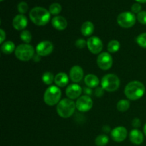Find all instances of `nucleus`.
<instances>
[{
  "label": "nucleus",
  "mask_w": 146,
  "mask_h": 146,
  "mask_svg": "<svg viewBox=\"0 0 146 146\" xmlns=\"http://www.w3.org/2000/svg\"><path fill=\"white\" fill-rule=\"evenodd\" d=\"M145 88L143 84L138 81H133L128 83L125 87L124 94L125 96L131 101H136L143 96Z\"/></svg>",
  "instance_id": "f257e3e1"
},
{
  "label": "nucleus",
  "mask_w": 146,
  "mask_h": 146,
  "mask_svg": "<svg viewBox=\"0 0 146 146\" xmlns=\"http://www.w3.org/2000/svg\"><path fill=\"white\" fill-rule=\"evenodd\" d=\"M29 18L34 24L44 26L48 23L51 19L49 11L41 7H36L31 9L29 12Z\"/></svg>",
  "instance_id": "f03ea898"
},
{
  "label": "nucleus",
  "mask_w": 146,
  "mask_h": 146,
  "mask_svg": "<svg viewBox=\"0 0 146 146\" xmlns=\"http://www.w3.org/2000/svg\"><path fill=\"white\" fill-rule=\"evenodd\" d=\"M76 108V103L69 98H64L57 104L56 111L60 117L68 118L74 113Z\"/></svg>",
  "instance_id": "7ed1b4c3"
},
{
  "label": "nucleus",
  "mask_w": 146,
  "mask_h": 146,
  "mask_svg": "<svg viewBox=\"0 0 146 146\" xmlns=\"http://www.w3.org/2000/svg\"><path fill=\"white\" fill-rule=\"evenodd\" d=\"M61 97V91L57 86H51L46 90L44 95V101L50 106L58 104Z\"/></svg>",
  "instance_id": "20e7f679"
},
{
  "label": "nucleus",
  "mask_w": 146,
  "mask_h": 146,
  "mask_svg": "<svg viewBox=\"0 0 146 146\" xmlns=\"http://www.w3.org/2000/svg\"><path fill=\"white\" fill-rule=\"evenodd\" d=\"M101 87L105 91L108 92H113L117 91L120 87L121 81L116 75L113 74H106L102 78L101 81Z\"/></svg>",
  "instance_id": "39448f33"
},
{
  "label": "nucleus",
  "mask_w": 146,
  "mask_h": 146,
  "mask_svg": "<svg viewBox=\"0 0 146 146\" xmlns=\"http://www.w3.org/2000/svg\"><path fill=\"white\" fill-rule=\"evenodd\" d=\"M14 54L15 56L20 61H28L34 57V48L29 44H20L16 48Z\"/></svg>",
  "instance_id": "423d86ee"
},
{
  "label": "nucleus",
  "mask_w": 146,
  "mask_h": 146,
  "mask_svg": "<svg viewBox=\"0 0 146 146\" xmlns=\"http://www.w3.org/2000/svg\"><path fill=\"white\" fill-rule=\"evenodd\" d=\"M136 17L135 14L130 11L122 12L118 16L117 22L118 25L122 28L128 29L131 28L135 25L136 22Z\"/></svg>",
  "instance_id": "0eeeda50"
},
{
  "label": "nucleus",
  "mask_w": 146,
  "mask_h": 146,
  "mask_svg": "<svg viewBox=\"0 0 146 146\" xmlns=\"http://www.w3.org/2000/svg\"><path fill=\"white\" fill-rule=\"evenodd\" d=\"M96 63L98 66L101 70L107 71L112 67L113 61L112 56L109 53L103 52L101 53L97 57Z\"/></svg>",
  "instance_id": "6e6552de"
},
{
  "label": "nucleus",
  "mask_w": 146,
  "mask_h": 146,
  "mask_svg": "<svg viewBox=\"0 0 146 146\" xmlns=\"http://www.w3.org/2000/svg\"><path fill=\"white\" fill-rule=\"evenodd\" d=\"M76 107L80 112H88L93 107V101L88 95L81 96L76 102Z\"/></svg>",
  "instance_id": "1a4fd4ad"
},
{
  "label": "nucleus",
  "mask_w": 146,
  "mask_h": 146,
  "mask_svg": "<svg viewBox=\"0 0 146 146\" xmlns=\"http://www.w3.org/2000/svg\"><path fill=\"white\" fill-rule=\"evenodd\" d=\"M87 47L91 53L98 54L101 52L104 45L100 38L97 36H91L87 40Z\"/></svg>",
  "instance_id": "9d476101"
},
{
  "label": "nucleus",
  "mask_w": 146,
  "mask_h": 146,
  "mask_svg": "<svg viewBox=\"0 0 146 146\" xmlns=\"http://www.w3.org/2000/svg\"><path fill=\"white\" fill-rule=\"evenodd\" d=\"M54 50V45L51 41H44L38 43L36 46V51L40 56H47L52 53Z\"/></svg>",
  "instance_id": "9b49d317"
},
{
  "label": "nucleus",
  "mask_w": 146,
  "mask_h": 146,
  "mask_svg": "<svg viewBox=\"0 0 146 146\" xmlns=\"http://www.w3.org/2000/svg\"><path fill=\"white\" fill-rule=\"evenodd\" d=\"M128 135V131L125 127L118 126L114 128L111 131V137L114 141L121 143L125 141Z\"/></svg>",
  "instance_id": "f8f14e48"
},
{
  "label": "nucleus",
  "mask_w": 146,
  "mask_h": 146,
  "mask_svg": "<svg viewBox=\"0 0 146 146\" xmlns=\"http://www.w3.org/2000/svg\"><path fill=\"white\" fill-rule=\"evenodd\" d=\"M82 94V88L77 84H73L68 86L66 90V94L71 100L78 98Z\"/></svg>",
  "instance_id": "ddd939ff"
},
{
  "label": "nucleus",
  "mask_w": 146,
  "mask_h": 146,
  "mask_svg": "<svg viewBox=\"0 0 146 146\" xmlns=\"http://www.w3.org/2000/svg\"><path fill=\"white\" fill-rule=\"evenodd\" d=\"M27 24H28V20L24 14H18L13 19V27L16 30H18V31L24 29L27 27Z\"/></svg>",
  "instance_id": "4468645a"
},
{
  "label": "nucleus",
  "mask_w": 146,
  "mask_h": 146,
  "mask_svg": "<svg viewBox=\"0 0 146 146\" xmlns=\"http://www.w3.org/2000/svg\"><path fill=\"white\" fill-rule=\"evenodd\" d=\"M70 78L74 83H78L84 78V71L79 66H74L70 70Z\"/></svg>",
  "instance_id": "2eb2a0df"
},
{
  "label": "nucleus",
  "mask_w": 146,
  "mask_h": 146,
  "mask_svg": "<svg viewBox=\"0 0 146 146\" xmlns=\"http://www.w3.org/2000/svg\"><path fill=\"white\" fill-rule=\"evenodd\" d=\"M51 24H52L53 27L56 29L59 30V31L64 30L67 27V25H68V22H67L66 19L62 16L54 17L51 20Z\"/></svg>",
  "instance_id": "dca6fc26"
},
{
  "label": "nucleus",
  "mask_w": 146,
  "mask_h": 146,
  "mask_svg": "<svg viewBox=\"0 0 146 146\" xmlns=\"http://www.w3.org/2000/svg\"><path fill=\"white\" fill-rule=\"evenodd\" d=\"M129 138L131 143L135 145H141L144 141L143 134L138 129L132 130L129 133Z\"/></svg>",
  "instance_id": "f3484780"
},
{
  "label": "nucleus",
  "mask_w": 146,
  "mask_h": 146,
  "mask_svg": "<svg viewBox=\"0 0 146 146\" xmlns=\"http://www.w3.org/2000/svg\"><path fill=\"white\" fill-rule=\"evenodd\" d=\"M54 82L58 87H65L68 84V76L66 73L61 72L56 75Z\"/></svg>",
  "instance_id": "a211bd4d"
},
{
  "label": "nucleus",
  "mask_w": 146,
  "mask_h": 146,
  "mask_svg": "<svg viewBox=\"0 0 146 146\" xmlns=\"http://www.w3.org/2000/svg\"><path fill=\"white\" fill-rule=\"evenodd\" d=\"M84 82L88 88H91L98 87L100 83L98 77L94 74H88L86 76V77L84 78Z\"/></svg>",
  "instance_id": "6ab92c4d"
},
{
  "label": "nucleus",
  "mask_w": 146,
  "mask_h": 146,
  "mask_svg": "<svg viewBox=\"0 0 146 146\" xmlns=\"http://www.w3.org/2000/svg\"><path fill=\"white\" fill-rule=\"evenodd\" d=\"M81 34L84 36H89L94 33V25L91 21H86L83 23L81 28Z\"/></svg>",
  "instance_id": "aec40b11"
},
{
  "label": "nucleus",
  "mask_w": 146,
  "mask_h": 146,
  "mask_svg": "<svg viewBox=\"0 0 146 146\" xmlns=\"http://www.w3.org/2000/svg\"><path fill=\"white\" fill-rule=\"evenodd\" d=\"M15 45L14 42L11 41H7L3 43L1 46V51L4 54H11L13 51H15Z\"/></svg>",
  "instance_id": "412c9836"
},
{
  "label": "nucleus",
  "mask_w": 146,
  "mask_h": 146,
  "mask_svg": "<svg viewBox=\"0 0 146 146\" xmlns=\"http://www.w3.org/2000/svg\"><path fill=\"white\" fill-rule=\"evenodd\" d=\"M130 106H131V104H130V101H128V100H120L118 104H117V109L120 112H125V111L129 109Z\"/></svg>",
  "instance_id": "4be33fe9"
},
{
  "label": "nucleus",
  "mask_w": 146,
  "mask_h": 146,
  "mask_svg": "<svg viewBox=\"0 0 146 146\" xmlns=\"http://www.w3.org/2000/svg\"><path fill=\"white\" fill-rule=\"evenodd\" d=\"M121 48V44L117 40H112L108 44L107 49L110 53H116Z\"/></svg>",
  "instance_id": "5701e85b"
},
{
  "label": "nucleus",
  "mask_w": 146,
  "mask_h": 146,
  "mask_svg": "<svg viewBox=\"0 0 146 146\" xmlns=\"http://www.w3.org/2000/svg\"><path fill=\"white\" fill-rule=\"evenodd\" d=\"M109 138L105 134H101L97 136L95 139V144L97 146H105L108 144Z\"/></svg>",
  "instance_id": "b1692460"
},
{
  "label": "nucleus",
  "mask_w": 146,
  "mask_h": 146,
  "mask_svg": "<svg viewBox=\"0 0 146 146\" xmlns=\"http://www.w3.org/2000/svg\"><path fill=\"white\" fill-rule=\"evenodd\" d=\"M54 78L55 77H54V75L51 72L49 71H46V72L44 73L42 76V81L46 85H51L52 84V83L54 82Z\"/></svg>",
  "instance_id": "393cba45"
},
{
  "label": "nucleus",
  "mask_w": 146,
  "mask_h": 146,
  "mask_svg": "<svg viewBox=\"0 0 146 146\" xmlns=\"http://www.w3.org/2000/svg\"><path fill=\"white\" fill-rule=\"evenodd\" d=\"M20 38L25 44H29L31 42L32 36H31V32L29 31H28V30H23L21 32V34H20Z\"/></svg>",
  "instance_id": "a878e982"
},
{
  "label": "nucleus",
  "mask_w": 146,
  "mask_h": 146,
  "mask_svg": "<svg viewBox=\"0 0 146 146\" xmlns=\"http://www.w3.org/2000/svg\"><path fill=\"white\" fill-rule=\"evenodd\" d=\"M62 7H61V4L58 3H53L50 5L49 7V11L50 14H53V15H58L60 12L61 11Z\"/></svg>",
  "instance_id": "bb28decb"
},
{
  "label": "nucleus",
  "mask_w": 146,
  "mask_h": 146,
  "mask_svg": "<svg viewBox=\"0 0 146 146\" xmlns=\"http://www.w3.org/2000/svg\"><path fill=\"white\" fill-rule=\"evenodd\" d=\"M136 42L141 47L146 48V32L138 35L136 38Z\"/></svg>",
  "instance_id": "cd10ccee"
},
{
  "label": "nucleus",
  "mask_w": 146,
  "mask_h": 146,
  "mask_svg": "<svg viewBox=\"0 0 146 146\" xmlns=\"http://www.w3.org/2000/svg\"><path fill=\"white\" fill-rule=\"evenodd\" d=\"M28 9L29 6L27 3L25 2V1H21L17 5V9H18L19 12L21 14H24L27 13V11H28Z\"/></svg>",
  "instance_id": "c85d7f7f"
},
{
  "label": "nucleus",
  "mask_w": 146,
  "mask_h": 146,
  "mask_svg": "<svg viewBox=\"0 0 146 146\" xmlns=\"http://www.w3.org/2000/svg\"><path fill=\"white\" fill-rule=\"evenodd\" d=\"M137 20L141 24L146 25V11H141L137 15Z\"/></svg>",
  "instance_id": "c756f323"
},
{
  "label": "nucleus",
  "mask_w": 146,
  "mask_h": 146,
  "mask_svg": "<svg viewBox=\"0 0 146 146\" xmlns=\"http://www.w3.org/2000/svg\"><path fill=\"white\" fill-rule=\"evenodd\" d=\"M86 46H87V41H86L84 38H78L76 41V46L77 48H84Z\"/></svg>",
  "instance_id": "7c9ffc66"
},
{
  "label": "nucleus",
  "mask_w": 146,
  "mask_h": 146,
  "mask_svg": "<svg viewBox=\"0 0 146 146\" xmlns=\"http://www.w3.org/2000/svg\"><path fill=\"white\" fill-rule=\"evenodd\" d=\"M141 9H142V7H141V5L139 3H135L131 7V11H132L133 13L138 14V13L141 11Z\"/></svg>",
  "instance_id": "2f4dec72"
},
{
  "label": "nucleus",
  "mask_w": 146,
  "mask_h": 146,
  "mask_svg": "<svg viewBox=\"0 0 146 146\" xmlns=\"http://www.w3.org/2000/svg\"><path fill=\"white\" fill-rule=\"evenodd\" d=\"M105 90L102 87H98L95 91V95L96 97H101L104 95V93Z\"/></svg>",
  "instance_id": "473e14b6"
},
{
  "label": "nucleus",
  "mask_w": 146,
  "mask_h": 146,
  "mask_svg": "<svg viewBox=\"0 0 146 146\" xmlns=\"http://www.w3.org/2000/svg\"><path fill=\"white\" fill-rule=\"evenodd\" d=\"M132 125H133V126L135 128H139V127H141V121H140L139 118H134L132 121Z\"/></svg>",
  "instance_id": "72a5a7b5"
},
{
  "label": "nucleus",
  "mask_w": 146,
  "mask_h": 146,
  "mask_svg": "<svg viewBox=\"0 0 146 146\" xmlns=\"http://www.w3.org/2000/svg\"><path fill=\"white\" fill-rule=\"evenodd\" d=\"M0 36H1V38H0V44H2L4 43V40L6 39V33L2 29H0Z\"/></svg>",
  "instance_id": "f704fd0d"
},
{
  "label": "nucleus",
  "mask_w": 146,
  "mask_h": 146,
  "mask_svg": "<svg viewBox=\"0 0 146 146\" xmlns=\"http://www.w3.org/2000/svg\"><path fill=\"white\" fill-rule=\"evenodd\" d=\"M91 88H85V90H84V92H85V94H91V93H92V91H91V90L90 89Z\"/></svg>",
  "instance_id": "c9c22d12"
},
{
  "label": "nucleus",
  "mask_w": 146,
  "mask_h": 146,
  "mask_svg": "<svg viewBox=\"0 0 146 146\" xmlns=\"http://www.w3.org/2000/svg\"><path fill=\"white\" fill-rule=\"evenodd\" d=\"M135 1L140 3H146V0H135Z\"/></svg>",
  "instance_id": "e433bc0d"
},
{
  "label": "nucleus",
  "mask_w": 146,
  "mask_h": 146,
  "mask_svg": "<svg viewBox=\"0 0 146 146\" xmlns=\"http://www.w3.org/2000/svg\"><path fill=\"white\" fill-rule=\"evenodd\" d=\"M143 133H144V135L146 136V123L145 124V125H144L143 127Z\"/></svg>",
  "instance_id": "4c0bfd02"
},
{
  "label": "nucleus",
  "mask_w": 146,
  "mask_h": 146,
  "mask_svg": "<svg viewBox=\"0 0 146 146\" xmlns=\"http://www.w3.org/2000/svg\"><path fill=\"white\" fill-rule=\"evenodd\" d=\"M0 1H4V0H0Z\"/></svg>",
  "instance_id": "58836bf2"
}]
</instances>
